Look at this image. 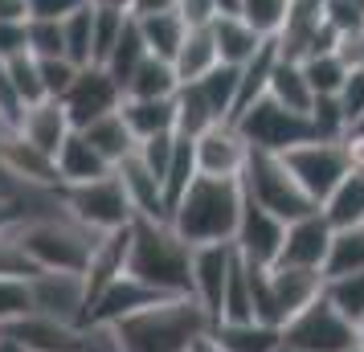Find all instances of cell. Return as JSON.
<instances>
[{
    "label": "cell",
    "mask_w": 364,
    "mask_h": 352,
    "mask_svg": "<svg viewBox=\"0 0 364 352\" xmlns=\"http://www.w3.org/2000/svg\"><path fill=\"white\" fill-rule=\"evenodd\" d=\"M246 188L242 181H221V176H197L172 205L168 225L188 242V246H209V242H233L237 221H242Z\"/></svg>",
    "instance_id": "1"
},
{
    "label": "cell",
    "mask_w": 364,
    "mask_h": 352,
    "mask_svg": "<svg viewBox=\"0 0 364 352\" xmlns=\"http://www.w3.org/2000/svg\"><path fill=\"white\" fill-rule=\"evenodd\" d=\"M123 352H188L193 340L213 332V316L200 307L193 295H172V299L144 307L135 316L111 324Z\"/></svg>",
    "instance_id": "2"
},
{
    "label": "cell",
    "mask_w": 364,
    "mask_h": 352,
    "mask_svg": "<svg viewBox=\"0 0 364 352\" xmlns=\"http://www.w3.org/2000/svg\"><path fill=\"white\" fill-rule=\"evenodd\" d=\"M127 274L144 279L164 295H193V246L168 221H132V250Z\"/></svg>",
    "instance_id": "3"
},
{
    "label": "cell",
    "mask_w": 364,
    "mask_h": 352,
    "mask_svg": "<svg viewBox=\"0 0 364 352\" xmlns=\"http://www.w3.org/2000/svg\"><path fill=\"white\" fill-rule=\"evenodd\" d=\"M17 230H21V242H25L29 258L37 262V270H74V274H86L90 254L99 246V234L86 230L78 218H70L62 205L50 209V213L21 218Z\"/></svg>",
    "instance_id": "4"
},
{
    "label": "cell",
    "mask_w": 364,
    "mask_h": 352,
    "mask_svg": "<svg viewBox=\"0 0 364 352\" xmlns=\"http://www.w3.org/2000/svg\"><path fill=\"white\" fill-rule=\"evenodd\" d=\"M250 270H254V311L274 328H287L303 307H311L328 283L323 270L303 267H254L250 262Z\"/></svg>",
    "instance_id": "5"
},
{
    "label": "cell",
    "mask_w": 364,
    "mask_h": 352,
    "mask_svg": "<svg viewBox=\"0 0 364 352\" xmlns=\"http://www.w3.org/2000/svg\"><path fill=\"white\" fill-rule=\"evenodd\" d=\"M242 188H246L250 201H258L262 209H270V213L282 218V221H295V218H303V213L319 209V205L299 188V181L291 176L287 160L274 156V151L250 148V164H246V172H242Z\"/></svg>",
    "instance_id": "6"
},
{
    "label": "cell",
    "mask_w": 364,
    "mask_h": 352,
    "mask_svg": "<svg viewBox=\"0 0 364 352\" xmlns=\"http://www.w3.org/2000/svg\"><path fill=\"white\" fill-rule=\"evenodd\" d=\"M58 201L70 218H78L86 230L95 234H111V230H123L135 221L132 197L119 181V172H107L99 181H86V185H62L58 188Z\"/></svg>",
    "instance_id": "7"
},
{
    "label": "cell",
    "mask_w": 364,
    "mask_h": 352,
    "mask_svg": "<svg viewBox=\"0 0 364 352\" xmlns=\"http://www.w3.org/2000/svg\"><path fill=\"white\" fill-rule=\"evenodd\" d=\"M233 123H237V132L246 135V144L254 151H274V156H282V151H291V148H299V144L315 139L311 119L287 111V107L274 102L270 95H262L258 102H250Z\"/></svg>",
    "instance_id": "8"
},
{
    "label": "cell",
    "mask_w": 364,
    "mask_h": 352,
    "mask_svg": "<svg viewBox=\"0 0 364 352\" xmlns=\"http://www.w3.org/2000/svg\"><path fill=\"white\" fill-rule=\"evenodd\" d=\"M344 139H307V144H299V148L282 151L291 176H295L299 188H303L315 205L328 201L331 193H336V185L352 172V156H348Z\"/></svg>",
    "instance_id": "9"
},
{
    "label": "cell",
    "mask_w": 364,
    "mask_h": 352,
    "mask_svg": "<svg viewBox=\"0 0 364 352\" xmlns=\"http://www.w3.org/2000/svg\"><path fill=\"white\" fill-rule=\"evenodd\" d=\"M282 344L303 352H348L360 344V332L348 316H340L328 303V295H319L311 307H303L287 328H282Z\"/></svg>",
    "instance_id": "10"
},
{
    "label": "cell",
    "mask_w": 364,
    "mask_h": 352,
    "mask_svg": "<svg viewBox=\"0 0 364 352\" xmlns=\"http://www.w3.org/2000/svg\"><path fill=\"white\" fill-rule=\"evenodd\" d=\"M33 311L41 316H53L62 324H74L82 328L90 319V291H86V274H74V270H37L33 279Z\"/></svg>",
    "instance_id": "11"
},
{
    "label": "cell",
    "mask_w": 364,
    "mask_h": 352,
    "mask_svg": "<svg viewBox=\"0 0 364 352\" xmlns=\"http://www.w3.org/2000/svg\"><path fill=\"white\" fill-rule=\"evenodd\" d=\"M62 107H66L74 132H82V127L95 123V119L111 115V111L123 107V86L111 78L107 66H82L78 78L70 82V90L62 95Z\"/></svg>",
    "instance_id": "12"
},
{
    "label": "cell",
    "mask_w": 364,
    "mask_h": 352,
    "mask_svg": "<svg viewBox=\"0 0 364 352\" xmlns=\"http://www.w3.org/2000/svg\"><path fill=\"white\" fill-rule=\"evenodd\" d=\"M197 148V172L200 176H221V181H242V172L250 164V144L246 135L237 132V123H213L205 135L193 139Z\"/></svg>",
    "instance_id": "13"
},
{
    "label": "cell",
    "mask_w": 364,
    "mask_h": 352,
    "mask_svg": "<svg viewBox=\"0 0 364 352\" xmlns=\"http://www.w3.org/2000/svg\"><path fill=\"white\" fill-rule=\"evenodd\" d=\"M282 238H287V221L246 197L237 234H233V250L242 254L246 262H254V267H274L282 254Z\"/></svg>",
    "instance_id": "14"
},
{
    "label": "cell",
    "mask_w": 364,
    "mask_h": 352,
    "mask_svg": "<svg viewBox=\"0 0 364 352\" xmlns=\"http://www.w3.org/2000/svg\"><path fill=\"white\" fill-rule=\"evenodd\" d=\"M331 221L323 218V209H311L303 218L287 221V238H282V254L274 267H303V270H323L331 250Z\"/></svg>",
    "instance_id": "15"
},
{
    "label": "cell",
    "mask_w": 364,
    "mask_h": 352,
    "mask_svg": "<svg viewBox=\"0 0 364 352\" xmlns=\"http://www.w3.org/2000/svg\"><path fill=\"white\" fill-rule=\"evenodd\" d=\"M233 262H237L233 242L193 246V299L213 316V324L221 319V299H225V283H230Z\"/></svg>",
    "instance_id": "16"
},
{
    "label": "cell",
    "mask_w": 364,
    "mask_h": 352,
    "mask_svg": "<svg viewBox=\"0 0 364 352\" xmlns=\"http://www.w3.org/2000/svg\"><path fill=\"white\" fill-rule=\"evenodd\" d=\"M0 168L21 188H58V160L37 144H29L21 132L0 135Z\"/></svg>",
    "instance_id": "17"
},
{
    "label": "cell",
    "mask_w": 364,
    "mask_h": 352,
    "mask_svg": "<svg viewBox=\"0 0 364 352\" xmlns=\"http://www.w3.org/2000/svg\"><path fill=\"white\" fill-rule=\"evenodd\" d=\"M164 299H172V295L156 291V287H148L144 279H135V274L123 270L115 283L90 303V319H99V324H119V319L135 316V311H144V307H156V303H164ZM90 319H86V324H90Z\"/></svg>",
    "instance_id": "18"
},
{
    "label": "cell",
    "mask_w": 364,
    "mask_h": 352,
    "mask_svg": "<svg viewBox=\"0 0 364 352\" xmlns=\"http://www.w3.org/2000/svg\"><path fill=\"white\" fill-rule=\"evenodd\" d=\"M0 332L13 336L25 352H78V340H82V328L62 324L53 316H41V311H29V316L13 319Z\"/></svg>",
    "instance_id": "19"
},
{
    "label": "cell",
    "mask_w": 364,
    "mask_h": 352,
    "mask_svg": "<svg viewBox=\"0 0 364 352\" xmlns=\"http://www.w3.org/2000/svg\"><path fill=\"white\" fill-rule=\"evenodd\" d=\"M17 132L25 135L29 144H37L41 151H50L53 160H58V148L70 139L74 123H70L62 99H41V102H29V107H25V115H21Z\"/></svg>",
    "instance_id": "20"
},
{
    "label": "cell",
    "mask_w": 364,
    "mask_h": 352,
    "mask_svg": "<svg viewBox=\"0 0 364 352\" xmlns=\"http://www.w3.org/2000/svg\"><path fill=\"white\" fill-rule=\"evenodd\" d=\"M127 197H132V209L135 218H148V221H168V197H164V185L151 176V168L139 160V151L127 156L123 164L115 168Z\"/></svg>",
    "instance_id": "21"
},
{
    "label": "cell",
    "mask_w": 364,
    "mask_h": 352,
    "mask_svg": "<svg viewBox=\"0 0 364 352\" xmlns=\"http://www.w3.org/2000/svg\"><path fill=\"white\" fill-rule=\"evenodd\" d=\"M127 250H132V225L111 230V234H99V246H95V254H90V267H86V291H90V303L99 299L102 291L127 270Z\"/></svg>",
    "instance_id": "22"
},
{
    "label": "cell",
    "mask_w": 364,
    "mask_h": 352,
    "mask_svg": "<svg viewBox=\"0 0 364 352\" xmlns=\"http://www.w3.org/2000/svg\"><path fill=\"white\" fill-rule=\"evenodd\" d=\"M107 172H115V168L90 148V139H86L82 132H70V139L58 148V188L62 185H86V181L107 176Z\"/></svg>",
    "instance_id": "23"
},
{
    "label": "cell",
    "mask_w": 364,
    "mask_h": 352,
    "mask_svg": "<svg viewBox=\"0 0 364 352\" xmlns=\"http://www.w3.org/2000/svg\"><path fill=\"white\" fill-rule=\"evenodd\" d=\"M82 135L90 139V148L99 151L102 160L111 168H119L127 156H135L139 151V139L132 135V127H127V119L119 115V111H111V115L95 119L90 127H82Z\"/></svg>",
    "instance_id": "24"
},
{
    "label": "cell",
    "mask_w": 364,
    "mask_h": 352,
    "mask_svg": "<svg viewBox=\"0 0 364 352\" xmlns=\"http://www.w3.org/2000/svg\"><path fill=\"white\" fill-rule=\"evenodd\" d=\"M217 344L225 352H279L282 348V328L266 319H242V324H213Z\"/></svg>",
    "instance_id": "25"
},
{
    "label": "cell",
    "mask_w": 364,
    "mask_h": 352,
    "mask_svg": "<svg viewBox=\"0 0 364 352\" xmlns=\"http://www.w3.org/2000/svg\"><path fill=\"white\" fill-rule=\"evenodd\" d=\"M119 115L127 119V127L139 144L151 135L176 132V99H123Z\"/></svg>",
    "instance_id": "26"
},
{
    "label": "cell",
    "mask_w": 364,
    "mask_h": 352,
    "mask_svg": "<svg viewBox=\"0 0 364 352\" xmlns=\"http://www.w3.org/2000/svg\"><path fill=\"white\" fill-rule=\"evenodd\" d=\"M213 41H217V53H221V62L225 66H246L254 53L266 46V37L242 17H217L213 25Z\"/></svg>",
    "instance_id": "27"
},
{
    "label": "cell",
    "mask_w": 364,
    "mask_h": 352,
    "mask_svg": "<svg viewBox=\"0 0 364 352\" xmlns=\"http://www.w3.org/2000/svg\"><path fill=\"white\" fill-rule=\"evenodd\" d=\"M266 95H270L274 102H282L287 111H295V115H311L315 90H311V82H307V74H303V62H291V58H282L279 53Z\"/></svg>",
    "instance_id": "28"
},
{
    "label": "cell",
    "mask_w": 364,
    "mask_h": 352,
    "mask_svg": "<svg viewBox=\"0 0 364 352\" xmlns=\"http://www.w3.org/2000/svg\"><path fill=\"white\" fill-rule=\"evenodd\" d=\"M172 66H176V78H181V86L200 82L209 70L221 66V53H217L213 29H209V25H205V29H188V37H184L181 53L172 58Z\"/></svg>",
    "instance_id": "29"
},
{
    "label": "cell",
    "mask_w": 364,
    "mask_h": 352,
    "mask_svg": "<svg viewBox=\"0 0 364 352\" xmlns=\"http://www.w3.org/2000/svg\"><path fill=\"white\" fill-rule=\"evenodd\" d=\"M176 95H181L176 66L164 62V58H151V53L123 86V99H176Z\"/></svg>",
    "instance_id": "30"
},
{
    "label": "cell",
    "mask_w": 364,
    "mask_h": 352,
    "mask_svg": "<svg viewBox=\"0 0 364 352\" xmlns=\"http://www.w3.org/2000/svg\"><path fill=\"white\" fill-rule=\"evenodd\" d=\"M135 25H139V33H144V46H148L151 58H164V62H172L176 53H181L184 37H188V25H184V17L172 9V13H151V17H135Z\"/></svg>",
    "instance_id": "31"
},
{
    "label": "cell",
    "mask_w": 364,
    "mask_h": 352,
    "mask_svg": "<svg viewBox=\"0 0 364 352\" xmlns=\"http://www.w3.org/2000/svg\"><path fill=\"white\" fill-rule=\"evenodd\" d=\"M319 209H323V218L331 221V230L364 225V168H352Z\"/></svg>",
    "instance_id": "32"
},
{
    "label": "cell",
    "mask_w": 364,
    "mask_h": 352,
    "mask_svg": "<svg viewBox=\"0 0 364 352\" xmlns=\"http://www.w3.org/2000/svg\"><path fill=\"white\" fill-rule=\"evenodd\" d=\"M197 86L200 95H205V102L213 107L217 119H233V111H237V90H242V66H221L209 70L200 82H188Z\"/></svg>",
    "instance_id": "33"
},
{
    "label": "cell",
    "mask_w": 364,
    "mask_h": 352,
    "mask_svg": "<svg viewBox=\"0 0 364 352\" xmlns=\"http://www.w3.org/2000/svg\"><path fill=\"white\" fill-rule=\"evenodd\" d=\"M221 319L225 324H242V319H258L254 311V270L250 262L237 254V262L230 270V283H225V299H221ZM217 319V324H221Z\"/></svg>",
    "instance_id": "34"
},
{
    "label": "cell",
    "mask_w": 364,
    "mask_h": 352,
    "mask_svg": "<svg viewBox=\"0 0 364 352\" xmlns=\"http://www.w3.org/2000/svg\"><path fill=\"white\" fill-rule=\"evenodd\" d=\"M364 270V225H348L331 234V250L323 262V279H340V274H360Z\"/></svg>",
    "instance_id": "35"
},
{
    "label": "cell",
    "mask_w": 364,
    "mask_h": 352,
    "mask_svg": "<svg viewBox=\"0 0 364 352\" xmlns=\"http://www.w3.org/2000/svg\"><path fill=\"white\" fill-rule=\"evenodd\" d=\"M62 37H66V58L74 66H95V9H90V0L62 21Z\"/></svg>",
    "instance_id": "36"
},
{
    "label": "cell",
    "mask_w": 364,
    "mask_h": 352,
    "mask_svg": "<svg viewBox=\"0 0 364 352\" xmlns=\"http://www.w3.org/2000/svg\"><path fill=\"white\" fill-rule=\"evenodd\" d=\"M213 123H225V119L213 115V107L205 102L197 86H181V95H176V135H188V139H197L205 135Z\"/></svg>",
    "instance_id": "37"
},
{
    "label": "cell",
    "mask_w": 364,
    "mask_h": 352,
    "mask_svg": "<svg viewBox=\"0 0 364 352\" xmlns=\"http://www.w3.org/2000/svg\"><path fill=\"white\" fill-rule=\"evenodd\" d=\"M144 58H148V46H144V33H139V25H135V17H132L127 21V29H123V37L115 41L111 58H107L102 66L111 70V78H115L119 86H127V78L144 66Z\"/></svg>",
    "instance_id": "38"
},
{
    "label": "cell",
    "mask_w": 364,
    "mask_h": 352,
    "mask_svg": "<svg viewBox=\"0 0 364 352\" xmlns=\"http://www.w3.org/2000/svg\"><path fill=\"white\" fill-rule=\"evenodd\" d=\"M303 74H307V82H311L315 99H319V95H340L352 70L336 58V50H331V53H311V58H303Z\"/></svg>",
    "instance_id": "39"
},
{
    "label": "cell",
    "mask_w": 364,
    "mask_h": 352,
    "mask_svg": "<svg viewBox=\"0 0 364 352\" xmlns=\"http://www.w3.org/2000/svg\"><path fill=\"white\" fill-rule=\"evenodd\" d=\"M323 295H328V303L340 311V316H348L352 324H360L364 319V270L360 274L328 279V283H323Z\"/></svg>",
    "instance_id": "40"
},
{
    "label": "cell",
    "mask_w": 364,
    "mask_h": 352,
    "mask_svg": "<svg viewBox=\"0 0 364 352\" xmlns=\"http://www.w3.org/2000/svg\"><path fill=\"white\" fill-rule=\"evenodd\" d=\"M17 225L0 230V279H33L37 274V262L29 258V250H25Z\"/></svg>",
    "instance_id": "41"
},
{
    "label": "cell",
    "mask_w": 364,
    "mask_h": 352,
    "mask_svg": "<svg viewBox=\"0 0 364 352\" xmlns=\"http://www.w3.org/2000/svg\"><path fill=\"white\" fill-rule=\"evenodd\" d=\"M311 127H315V139H344L348 135V119H344V107L336 95H319L311 102Z\"/></svg>",
    "instance_id": "42"
},
{
    "label": "cell",
    "mask_w": 364,
    "mask_h": 352,
    "mask_svg": "<svg viewBox=\"0 0 364 352\" xmlns=\"http://www.w3.org/2000/svg\"><path fill=\"white\" fill-rule=\"evenodd\" d=\"M287 9H291V0H242V21H250L262 37H279Z\"/></svg>",
    "instance_id": "43"
},
{
    "label": "cell",
    "mask_w": 364,
    "mask_h": 352,
    "mask_svg": "<svg viewBox=\"0 0 364 352\" xmlns=\"http://www.w3.org/2000/svg\"><path fill=\"white\" fill-rule=\"evenodd\" d=\"M9 74H13V86H17L21 102H41L50 99L46 95V82H41V70H37V58L33 53H21V58H9Z\"/></svg>",
    "instance_id": "44"
},
{
    "label": "cell",
    "mask_w": 364,
    "mask_h": 352,
    "mask_svg": "<svg viewBox=\"0 0 364 352\" xmlns=\"http://www.w3.org/2000/svg\"><path fill=\"white\" fill-rule=\"evenodd\" d=\"M33 311V287L29 279H0V328Z\"/></svg>",
    "instance_id": "45"
},
{
    "label": "cell",
    "mask_w": 364,
    "mask_h": 352,
    "mask_svg": "<svg viewBox=\"0 0 364 352\" xmlns=\"http://www.w3.org/2000/svg\"><path fill=\"white\" fill-rule=\"evenodd\" d=\"M176 144H181V135L168 132V135H151V139H144L139 144V160L151 168V176L164 185L168 168H172V156H176Z\"/></svg>",
    "instance_id": "46"
},
{
    "label": "cell",
    "mask_w": 364,
    "mask_h": 352,
    "mask_svg": "<svg viewBox=\"0 0 364 352\" xmlns=\"http://www.w3.org/2000/svg\"><path fill=\"white\" fill-rule=\"evenodd\" d=\"M29 53L33 58H66L62 21H29Z\"/></svg>",
    "instance_id": "47"
},
{
    "label": "cell",
    "mask_w": 364,
    "mask_h": 352,
    "mask_svg": "<svg viewBox=\"0 0 364 352\" xmlns=\"http://www.w3.org/2000/svg\"><path fill=\"white\" fill-rule=\"evenodd\" d=\"M37 70H41V82H46V95L50 99H62L70 90V82L78 78V70L70 58H37Z\"/></svg>",
    "instance_id": "48"
},
{
    "label": "cell",
    "mask_w": 364,
    "mask_h": 352,
    "mask_svg": "<svg viewBox=\"0 0 364 352\" xmlns=\"http://www.w3.org/2000/svg\"><path fill=\"white\" fill-rule=\"evenodd\" d=\"M336 99H340V107H344L348 132H356V127L364 123V70H352V74H348L344 90H340Z\"/></svg>",
    "instance_id": "49"
},
{
    "label": "cell",
    "mask_w": 364,
    "mask_h": 352,
    "mask_svg": "<svg viewBox=\"0 0 364 352\" xmlns=\"http://www.w3.org/2000/svg\"><path fill=\"white\" fill-rule=\"evenodd\" d=\"M29 53V21H0V62Z\"/></svg>",
    "instance_id": "50"
},
{
    "label": "cell",
    "mask_w": 364,
    "mask_h": 352,
    "mask_svg": "<svg viewBox=\"0 0 364 352\" xmlns=\"http://www.w3.org/2000/svg\"><path fill=\"white\" fill-rule=\"evenodd\" d=\"M336 58L348 70H364V29H348L336 37Z\"/></svg>",
    "instance_id": "51"
},
{
    "label": "cell",
    "mask_w": 364,
    "mask_h": 352,
    "mask_svg": "<svg viewBox=\"0 0 364 352\" xmlns=\"http://www.w3.org/2000/svg\"><path fill=\"white\" fill-rule=\"evenodd\" d=\"M176 13L184 17L188 29H205L217 21V0H176Z\"/></svg>",
    "instance_id": "52"
},
{
    "label": "cell",
    "mask_w": 364,
    "mask_h": 352,
    "mask_svg": "<svg viewBox=\"0 0 364 352\" xmlns=\"http://www.w3.org/2000/svg\"><path fill=\"white\" fill-rule=\"evenodd\" d=\"M86 0H29V21H66Z\"/></svg>",
    "instance_id": "53"
},
{
    "label": "cell",
    "mask_w": 364,
    "mask_h": 352,
    "mask_svg": "<svg viewBox=\"0 0 364 352\" xmlns=\"http://www.w3.org/2000/svg\"><path fill=\"white\" fill-rule=\"evenodd\" d=\"M21 218H25V209H21V193L17 197H0V230L17 225Z\"/></svg>",
    "instance_id": "54"
},
{
    "label": "cell",
    "mask_w": 364,
    "mask_h": 352,
    "mask_svg": "<svg viewBox=\"0 0 364 352\" xmlns=\"http://www.w3.org/2000/svg\"><path fill=\"white\" fill-rule=\"evenodd\" d=\"M176 0H132V17H151V13H172Z\"/></svg>",
    "instance_id": "55"
},
{
    "label": "cell",
    "mask_w": 364,
    "mask_h": 352,
    "mask_svg": "<svg viewBox=\"0 0 364 352\" xmlns=\"http://www.w3.org/2000/svg\"><path fill=\"white\" fill-rule=\"evenodd\" d=\"M0 21H29V0H0Z\"/></svg>",
    "instance_id": "56"
},
{
    "label": "cell",
    "mask_w": 364,
    "mask_h": 352,
    "mask_svg": "<svg viewBox=\"0 0 364 352\" xmlns=\"http://www.w3.org/2000/svg\"><path fill=\"white\" fill-rule=\"evenodd\" d=\"M188 352H225V348L217 344V336H213V332H205L200 340H193V344H188Z\"/></svg>",
    "instance_id": "57"
},
{
    "label": "cell",
    "mask_w": 364,
    "mask_h": 352,
    "mask_svg": "<svg viewBox=\"0 0 364 352\" xmlns=\"http://www.w3.org/2000/svg\"><path fill=\"white\" fill-rule=\"evenodd\" d=\"M17 193H21V185L4 172V168H0V197H17Z\"/></svg>",
    "instance_id": "58"
},
{
    "label": "cell",
    "mask_w": 364,
    "mask_h": 352,
    "mask_svg": "<svg viewBox=\"0 0 364 352\" xmlns=\"http://www.w3.org/2000/svg\"><path fill=\"white\" fill-rule=\"evenodd\" d=\"M99 9H119V13H132V0H90Z\"/></svg>",
    "instance_id": "59"
},
{
    "label": "cell",
    "mask_w": 364,
    "mask_h": 352,
    "mask_svg": "<svg viewBox=\"0 0 364 352\" xmlns=\"http://www.w3.org/2000/svg\"><path fill=\"white\" fill-rule=\"evenodd\" d=\"M0 352H25V348H21V344L13 340V336H4V332H0Z\"/></svg>",
    "instance_id": "60"
},
{
    "label": "cell",
    "mask_w": 364,
    "mask_h": 352,
    "mask_svg": "<svg viewBox=\"0 0 364 352\" xmlns=\"http://www.w3.org/2000/svg\"><path fill=\"white\" fill-rule=\"evenodd\" d=\"M279 352H303V348H291V344H282V348Z\"/></svg>",
    "instance_id": "61"
},
{
    "label": "cell",
    "mask_w": 364,
    "mask_h": 352,
    "mask_svg": "<svg viewBox=\"0 0 364 352\" xmlns=\"http://www.w3.org/2000/svg\"><path fill=\"white\" fill-rule=\"evenodd\" d=\"M356 132H364V123H360V127H356Z\"/></svg>",
    "instance_id": "62"
}]
</instances>
